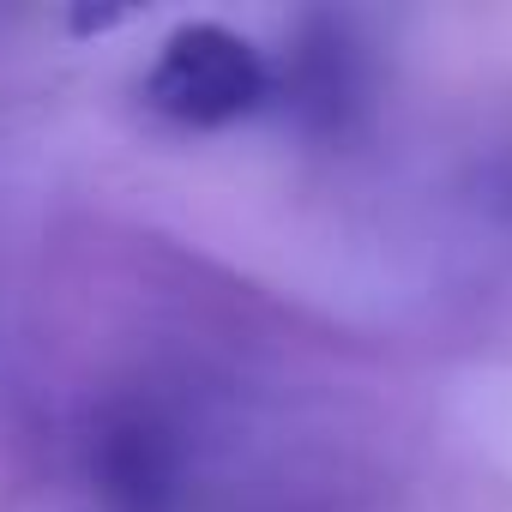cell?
I'll return each mask as SVG.
<instances>
[{
	"label": "cell",
	"mask_w": 512,
	"mask_h": 512,
	"mask_svg": "<svg viewBox=\"0 0 512 512\" xmlns=\"http://www.w3.org/2000/svg\"><path fill=\"white\" fill-rule=\"evenodd\" d=\"M272 97V67L241 31L217 19H193L163 37L145 67V103L181 127H229Z\"/></svg>",
	"instance_id": "obj_1"
},
{
	"label": "cell",
	"mask_w": 512,
	"mask_h": 512,
	"mask_svg": "<svg viewBox=\"0 0 512 512\" xmlns=\"http://www.w3.org/2000/svg\"><path fill=\"white\" fill-rule=\"evenodd\" d=\"M272 91L284 97V109L308 127V133H350L368 115V91H374V67H368V43L356 37L350 19L332 13H308L284 49V67L272 73Z\"/></svg>",
	"instance_id": "obj_2"
},
{
	"label": "cell",
	"mask_w": 512,
	"mask_h": 512,
	"mask_svg": "<svg viewBox=\"0 0 512 512\" xmlns=\"http://www.w3.org/2000/svg\"><path fill=\"white\" fill-rule=\"evenodd\" d=\"M91 494L103 512H181V446L145 404H115L91 428Z\"/></svg>",
	"instance_id": "obj_3"
}]
</instances>
